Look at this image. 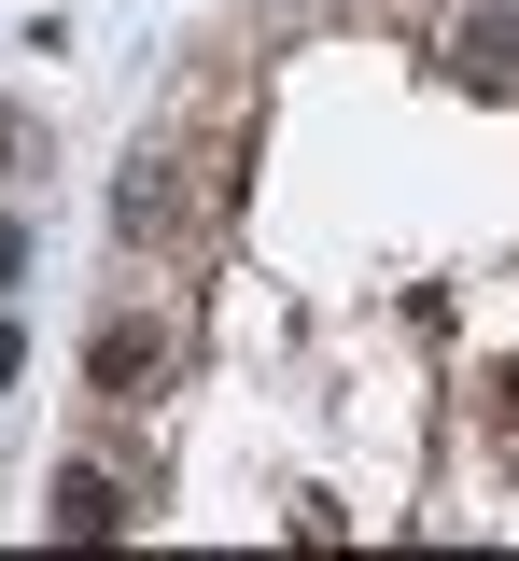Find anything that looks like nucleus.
Returning a JSON list of instances; mask_svg holds the SVG:
<instances>
[{"label":"nucleus","mask_w":519,"mask_h":561,"mask_svg":"<svg viewBox=\"0 0 519 561\" xmlns=\"http://www.w3.org/2000/svg\"><path fill=\"white\" fill-rule=\"evenodd\" d=\"M154 365H169V337H154L141 309H113V323H99V337H84V379H99V393H113V408H141V379Z\"/></svg>","instance_id":"obj_1"},{"label":"nucleus","mask_w":519,"mask_h":561,"mask_svg":"<svg viewBox=\"0 0 519 561\" xmlns=\"http://www.w3.org/2000/svg\"><path fill=\"white\" fill-rule=\"evenodd\" d=\"M183 210H197V183H183L169 154H141V169L113 183V225H127V239H183Z\"/></svg>","instance_id":"obj_2"},{"label":"nucleus","mask_w":519,"mask_h":561,"mask_svg":"<svg viewBox=\"0 0 519 561\" xmlns=\"http://www.w3.org/2000/svg\"><path fill=\"white\" fill-rule=\"evenodd\" d=\"M43 519H57L71 548H99V534H127V478H99V463H71V478L43 491Z\"/></svg>","instance_id":"obj_3"},{"label":"nucleus","mask_w":519,"mask_h":561,"mask_svg":"<svg viewBox=\"0 0 519 561\" xmlns=\"http://www.w3.org/2000/svg\"><path fill=\"white\" fill-rule=\"evenodd\" d=\"M463 70L519 84V0H477V14H463Z\"/></svg>","instance_id":"obj_4"},{"label":"nucleus","mask_w":519,"mask_h":561,"mask_svg":"<svg viewBox=\"0 0 519 561\" xmlns=\"http://www.w3.org/2000/svg\"><path fill=\"white\" fill-rule=\"evenodd\" d=\"M14 280H28V225L0 210V295H14Z\"/></svg>","instance_id":"obj_5"},{"label":"nucleus","mask_w":519,"mask_h":561,"mask_svg":"<svg viewBox=\"0 0 519 561\" xmlns=\"http://www.w3.org/2000/svg\"><path fill=\"white\" fill-rule=\"evenodd\" d=\"M14 379H28V337H14V323H0V393H14Z\"/></svg>","instance_id":"obj_6"},{"label":"nucleus","mask_w":519,"mask_h":561,"mask_svg":"<svg viewBox=\"0 0 519 561\" xmlns=\"http://www.w3.org/2000/svg\"><path fill=\"white\" fill-rule=\"evenodd\" d=\"M492 393H506V421H519V365H506V379H492Z\"/></svg>","instance_id":"obj_7"},{"label":"nucleus","mask_w":519,"mask_h":561,"mask_svg":"<svg viewBox=\"0 0 519 561\" xmlns=\"http://www.w3.org/2000/svg\"><path fill=\"white\" fill-rule=\"evenodd\" d=\"M0 169H14V113H0Z\"/></svg>","instance_id":"obj_8"}]
</instances>
